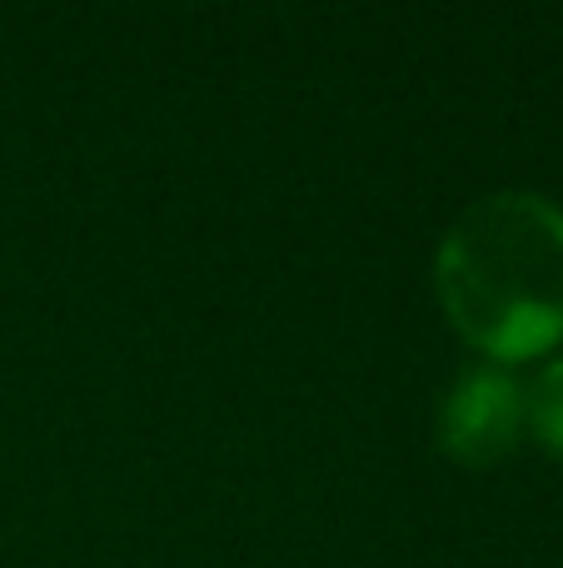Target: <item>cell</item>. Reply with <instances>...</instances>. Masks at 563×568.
I'll return each instance as SVG.
<instances>
[{"instance_id": "1", "label": "cell", "mask_w": 563, "mask_h": 568, "mask_svg": "<svg viewBox=\"0 0 563 568\" xmlns=\"http://www.w3.org/2000/svg\"><path fill=\"white\" fill-rule=\"evenodd\" d=\"M454 329L494 364L563 339V210L539 190H494L454 215L434 255Z\"/></svg>"}, {"instance_id": "2", "label": "cell", "mask_w": 563, "mask_h": 568, "mask_svg": "<svg viewBox=\"0 0 563 568\" xmlns=\"http://www.w3.org/2000/svg\"><path fill=\"white\" fill-rule=\"evenodd\" d=\"M524 429V384L509 364H474L439 404V444L464 464H494Z\"/></svg>"}, {"instance_id": "3", "label": "cell", "mask_w": 563, "mask_h": 568, "mask_svg": "<svg viewBox=\"0 0 563 568\" xmlns=\"http://www.w3.org/2000/svg\"><path fill=\"white\" fill-rule=\"evenodd\" d=\"M524 424L563 459V359L544 364V374L524 389Z\"/></svg>"}]
</instances>
